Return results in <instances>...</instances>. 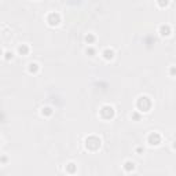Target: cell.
Listing matches in <instances>:
<instances>
[{"mask_svg":"<svg viewBox=\"0 0 176 176\" xmlns=\"http://www.w3.org/2000/svg\"><path fill=\"white\" fill-rule=\"evenodd\" d=\"M151 105L153 103H151L150 98H147V96H139L136 101V109H138V112H140V113H147V112H150Z\"/></svg>","mask_w":176,"mask_h":176,"instance_id":"cell-1","label":"cell"},{"mask_svg":"<svg viewBox=\"0 0 176 176\" xmlns=\"http://www.w3.org/2000/svg\"><path fill=\"white\" fill-rule=\"evenodd\" d=\"M85 147L91 151L98 150V148L101 147V139H99L98 136H94V135L92 136H88L87 139H85Z\"/></svg>","mask_w":176,"mask_h":176,"instance_id":"cell-2","label":"cell"},{"mask_svg":"<svg viewBox=\"0 0 176 176\" xmlns=\"http://www.w3.org/2000/svg\"><path fill=\"white\" fill-rule=\"evenodd\" d=\"M114 114H116V112H114V109H113V106H110V105H105V106H102V109L99 110V116L106 121L112 120V118L114 117Z\"/></svg>","mask_w":176,"mask_h":176,"instance_id":"cell-3","label":"cell"},{"mask_svg":"<svg viewBox=\"0 0 176 176\" xmlns=\"http://www.w3.org/2000/svg\"><path fill=\"white\" fill-rule=\"evenodd\" d=\"M161 140H162V138L158 132H151L147 136V143L150 146H158L160 143H161Z\"/></svg>","mask_w":176,"mask_h":176,"instance_id":"cell-4","label":"cell"},{"mask_svg":"<svg viewBox=\"0 0 176 176\" xmlns=\"http://www.w3.org/2000/svg\"><path fill=\"white\" fill-rule=\"evenodd\" d=\"M47 22L50 26H58L61 24V15L57 13H50L47 16Z\"/></svg>","mask_w":176,"mask_h":176,"instance_id":"cell-5","label":"cell"},{"mask_svg":"<svg viewBox=\"0 0 176 176\" xmlns=\"http://www.w3.org/2000/svg\"><path fill=\"white\" fill-rule=\"evenodd\" d=\"M158 33L162 36V37H168V36H170L172 30H170V26H169V25H161V26H160Z\"/></svg>","mask_w":176,"mask_h":176,"instance_id":"cell-6","label":"cell"},{"mask_svg":"<svg viewBox=\"0 0 176 176\" xmlns=\"http://www.w3.org/2000/svg\"><path fill=\"white\" fill-rule=\"evenodd\" d=\"M102 57L106 61H112L113 58H114V51H113L112 48H105L103 51H102Z\"/></svg>","mask_w":176,"mask_h":176,"instance_id":"cell-7","label":"cell"},{"mask_svg":"<svg viewBox=\"0 0 176 176\" xmlns=\"http://www.w3.org/2000/svg\"><path fill=\"white\" fill-rule=\"evenodd\" d=\"M16 51H18L19 55H28L30 51V47L28 46V44H19L18 48H16Z\"/></svg>","mask_w":176,"mask_h":176,"instance_id":"cell-8","label":"cell"},{"mask_svg":"<svg viewBox=\"0 0 176 176\" xmlns=\"http://www.w3.org/2000/svg\"><path fill=\"white\" fill-rule=\"evenodd\" d=\"M38 70H40V66H38V63L30 62L29 65H28V72H29L30 74H36Z\"/></svg>","mask_w":176,"mask_h":176,"instance_id":"cell-9","label":"cell"},{"mask_svg":"<svg viewBox=\"0 0 176 176\" xmlns=\"http://www.w3.org/2000/svg\"><path fill=\"white\" fill-rule=\"evenodd\" d=\"M84 41L88 44V46H92V44L96 41V36L94 35V33H87V35L84 36Z\"/></svg>","mask_w":176,"mask_h":176,"instance_id":"cell-10","label":"cell"},{"mask_svg":"<svg viewBox=\"0 0 176 176\" xmlns=\"http://www.w3.org/2000/svg\"><path fill=\"white\" fill-rule=\"evenodd\" d=\"M123 168H124V170H125V172H132V170L135 169V162L125 161V162H124V165H123Z\"/></svg>","mask_w":176,"mask_h":176,"instance_id":"cell-11","label":"cell"},{"mask_svg":"<svg viewBox=\"0 0 176 176\" xmlns=\"http://www.w3.org/2000/svg\"><path fill=\"white\" fill-rule=\"evenodd\" d=\"M52 114V109L51 107H43V109H41V116H43V117H50V116Z\"/></svg>","mask_w":176,"mask_h":176,"instance_id":"cell-12","label":"cell"},{"mask_svg":"<svg viewBox=\"0 0 176 176\" xmlns=\"http://www.w3.org/2000/svg\"><path fill=\"white\" fill-rule=\"evenodd\" d=\"M85 54H87V55H90V57H95V55H96V50L94 48V47L88 46L87 48H85Z\"/></svg>","mask_w":176,"mask_h":176,"instance_id":"cell-13","label":"cell"},{"mask_svg":"<svg viewBox=\"0 0 176 176\" xmlns=\"http://www.w3.org/2000/svg\"><path fill=\"white\" fill-rule=\"evenodd\" d=\"M157 4H158V7L165 8L169 6V0H157Z\"/></svg>","mask_w":176,"mask_h":176,"instance_id":"cell-14","label":"cell"},{"mask_svg":"<svg viewBox=\"0 0 176 176\" xmlns=\"http://www.w3.org/2000/svg\"><path fill=\"white\" fill-rule=\"evenodd\" d=\"M66 167H69V168H70V169H66V170H68V173H74V170H76V167H74V164H73V162H70V164H68V165H66Z\"/></svg>","mask_w":176,"mask_h":176,"instance_id":"cell-15","label":"cell"},{"mask_svg":"<svg viewBox=\"0 0 176 176\" xmlns=\"http://www.w3.org/2000/svg\"><path fill=\"white\" fill-rule=\"evenodd\" d=\"M169 76L176 77V66H170L169 68Z\"/></svg>","mask_w":176,"mask_h":176,"instance_id":"cell-16","label":"cell"},{"mask_svg":"<svg viewBox=\"0 0 176 176\" xmlns=\"http://www.w3.org/2000/svg\"><path fill=\"white\" fill-rule=\"evenodd\" d=\"M131 117L134 118V120H139V118H140V114H139L138 112H134V113L131 114Z\"/></svg>","mask_w":176,"mask_h":176,"instance_id":"cell-17","label":"cell"},{"mask_svg":"<svg viewBox=\"0 0 176 176\" xmlns=\"http://www.w3.org/2000/svg\"><path fill=\"white\" fill-rule=\"evenodd\" d=\"M143 151H145L143 147H136V153H143Z\"/></svg>","mask_w":176,"mask_h":176,"instance_id":"cell-18","label":"cell"},{"mask_svg":"<svg viewBox=\"0 0 176 176\" xmlns=\"http://www.w3.org/2000/svg\"><path fill=\"white\" fill-rule=\"evenodd\" d=\"M10 55H13L11 52H6V57H4V59H10Z\"/></svg>","mask_w":176,"mask_h":176,"instance_id":"cell-19","label":"cell"},{"mask_svg":"<svg viewBox=\"0 0 176 176\" xmlns=\"http://www.w3.org/2000/svg\"><path fill=\"white\" fill-rule=\"evenodd\" d=\"M172 147H173V148H175V150H176V140H175V142H173V145H172Z\"/></svg>","mask_w":176,"mask_h":176,"instance_id":"cell-20","label":"cell"}]
</instances>
